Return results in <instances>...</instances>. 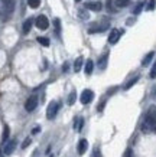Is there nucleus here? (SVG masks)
Segmentation results:
<instances>
[{
    "label": "nucleus",
    "mask_w": 156,
    "mask_h": 157,
    "mask_svg": "<svg viewBox=\"0 0 156 157\" xmlns=\"http://www.w3.org/2000/svg\"><path fill=\"white\" fill-rule=\"evenodd\" d=\"M142 131L143 133H152L155 131L156 133V118L155 117H150V115L146 114V118L142 124Z\"/></svg>",
    "instance_id": "1"
},
{
    "label": "nucleus",
    "mask_w": 156,
    "mask_h": 157,
    "mask_svg": "<svg viewBox=\"0 0 156 157\" xmlns=\"http://www.w3.org/2000/svg\"><path fill=\"white\" fill-rule=\"evenodd\" d=\"M110 23L109 20H103V22H97V23H93L88 28V33H98V32H104L106 29H109Z\"/></svg>",
    "instance_id": "2"
},
{
    "label": "nucleus",
    "mask_w": 156,
    "mask_h": 157,
    "mask_svg": "<svg viewBox=\"0 0 156 157\" xmlns=\"http://www.w3.org/2000/svg\"><path fill=\"white\" fill-rule=\"evenodd\" d=\"M58 109H59V102L58 101H51L49 105H48V109H46V117L48 120H54L57 117L58 114Z\"/></svg>",
    "instance_id": "3"
},
{
    "label": "nucleus",
    "mask_w": 156,
    "mask_h": 157,
    "mask_svg": "<svg viewBox=\"0 0 156 157\" xmlns=\"http://www.w3.org/2000/svg\"><path fill=\"white\" fill-rule=\"evenodd\" d=\"M35 25H36V28H38L39 30H46L48 26H49V20H48L46 16L41 14V16H38V17H36Z\"/></svg>",
    "instance_id": "4"
},
{
    "label": "nucleus",
    "mask_w": 156,
    "mask_h": 157,
    "mask_svg": "<svg viewBox=\"0 0 156 157\" xmlns=\"http://www.w3.org/2000/svg\"><path fill=\"white\" fill-rule=\"evenodd\" d=\"M93 100H94V92L91 90H84L81 92V97H80L81 104H90Z\"/></svg>",
    "instance_id": "5"
},
{
    "label": "nucleus",
    "mask_w": 156,
    "mask_h": 157,
    "mask_svg": "<svg viewBox=\"0 0 156 157\" xmlns=\"http://www.w3.org/2000/svg\"><path fill=\"white\" fill-rule=\"evenodd\" d=\"M123 32H124L123 29H113L109 35V43H111V45L117 43L118 39H120V36L123 35Z\"/></svg>",
    "instance_id": "6"
},
{
    "label": "nucleus",
    "mask_w": 156,
    "mask_h": 157,
    "mask_svg": "<svg viewBox=\"0 0 156 157\" xmlns=\"http://www.w3.org/2000/svg\"><path fill=\"white\" fill-rule=\"evenodd\" d=\"M36 107H38V97L36 95L29 97L28 100H26V102H25V109L30 113V111H33Z\"/></svg>",
    "instance_id": "7"
},
{
    "label": "nucleus",
    "mask_w": 156,
    "mask_h": 157,
    "mask_svg": "<svg viewBox=\"0 0 156 157\" xmlns=\"http://www.w3.org/2000/svg\"><path fill=\"white\" fill-rule=\"evenodd\" d=\"M16 144H18V141L16 140H10L9 143H6L5 148H3V153H5V156H10L12 153L14 151V148H16Z\"/></svg>",
    "instance_id": "8"
},
{
    "label": "nucleus",
    "mask_w": 156,
    "mask_h": 157,
    "mask_svg": "<svg viewBox=\"0 0 156 157\" xmlns=\"http://www.w3.org/2000/svg\"><path fill=\"white\" fill-rule=\"evenodd\" d=\"M84 6H85V9L93 10V12H100V10L103 9V3L101 2H88Z\"/></svg>",
    "instance_id": "9"
},
{
    "label": "nucleus",
    "mask_w": 156,
    "mask_h": 157,
    "mask_svg": "<svg viewBox=\"0 0 156 157\" xmlns=\"http://www.w3.org/2000/svg\"><path fill=\"white\" fill-rule=\"evenodd\" d=\"M87 148H88V141H87L85 138H81L80 141H78V146H77L78 154H84V153L87 151Z\"/></svg>",
    "instance_id": "10"
},
{
    "label": "nucleus",
    "mask_w": 156,
    "mask_h": 157,
    "mask_svg": "<svg viewBox=\"0 0 156 157\" xmlns=\"http://www.w3.org/2000/svg\"><path fill=\"white\" fill-rule=\"evenodd\" d=\"M2 3H3V6H5V12L6 13H12L14 10V0H0Z\"/></svg>",
    "instance_id": "11"
},
{
    "label": "nucleus",
    "mask_w": 156,
    "mask_h": 157,
    "mask_svg": "<svg viewBox=\"0 0 156 157\" xmlns=\"http://www.w3.org/2000/svg\"><path fill=\"white\" fill-rule=\"evenodd\" d=\"M107 61H109V52H106L103 56L98 59V68L100 69H106V67H107Z\"/></svg>",
    "instance_id": "12"
},
{
    "label": "nucleus",
    "mask_w": 156,
    "mask_h": 157,
    "mask_svg": "<svg viewBox=\"0 0 156 157\" xmlns=\"http://www.w3.org/2000/svg\"><path fill=\"white\" fill-rule=\"evenodd\" d=\"M32 25H33V20L32 19H26L23 23V28H22V32L25 35H28L30 32V29H32Z\"/></svg>",
    "instance_id": "13"
},
{
    "label": "nucleus",
    "mask_w": 156,
    "mask_h": 157,
    "mask_svg": "<svg viewBox=\"0 0 156 157\" xmlns=\"http://www.w3.org/2000/svg\"><path fill=\"white\" fill-rule=\"evenodd\" d=\"M82 62H84V58L82 56H78L75 59V62H74V71L75 72H80L81 68H82Z\"/></svg>",
    "instance_id": "14"
},
{
    "label": "nucleus",
    "mask_w": 156,
    "mask_h": 157,
    "mask_svg": "<svg viewBox=\"0 0 156 157\" xmlns=\"http://www.w3.org/2000/svg\"><path fill=\"white\" fill-rule=\"evenodd\" d=\"M153 56H155V52H153V51H152V52H149L146 55V56L143 58V61H142V65L143 67H147V65H149V63H150L152 62V59H153Z\"/></svg>",
    "instance_id": "15"
},
{
    "label": "nucleus",
    "mask_w": 156,
    "mask_h": 157,
    "mask_svg": "<svg viewBox=\"0 0 156 157\" xmlns=\"http://www.w3.org/2000/svg\"><path fill=\"white\" fill-rule=\"evenodd\" d=\"M93 69H94V62L91 61V59H88L87 63H85V74H87V75H91V74H93Z\"/></svg>",
    "instance_id": "16"
},
{
    "label": "nucleus",
    "mask_w": 156,
    "mask_h": 157,
    "mask_svg": "<svg viewBox=\"0 0 156 157\" xmlns=\"http://www.w3.org/2000/svg\"><path fill=\"white\" fill-rule=\"evenodd\" d=\"M116 7H127L130 5V0H113Z\"/></svg>",
    "instance_id": "17"
},
{
    "label": "nucleus",
    "mask_w": 156,
    "mask_h": 157,
    "mask_svg": "<svg viewBox=\"0 0 156 157\" xmlns=\"http://www.w3.org/2000/svg\"><path fill=\"white\" fill-rule=\"evenodd\" d=\"M54 25H55V32H57V36L59 38V36H61V20L55 19L54 20Z\"/></svg>",
    "instance_id": "18"
},
{
    "label": "nucleus",
    "mask_w": 156,
    "mask_h": 157,
    "mask_svg": "<svg viewBox=\"0 0 156 157\" xmlns=\"http://www.w3.org/2000/svg\"><path fill=\"white\" fill-rule=\"evenodd\" d=\"M9 125H5V130H3V136H2V143H6L7 141V137H9Z\"/></svg>",
    "instance_id": "19"
},
{
    "label": "nucleus",
    "mask_w": 156,
    "mask_h": 157,
    "mask_svg": "<svg viewBox=\"0 0 156 157\" xmlns=\"http://www.w3.org/2000/svg\"><path fill=\"white\" fill-rule=\"evenodd\" d=\"M106 6H107V10H109L110 13H116V7L113 6V0H106Z\"/></svg>",
    "instance_id": "20"
},
{
    "label": "nucleus",
    "mask_w": 156,
    "mask_h": 157,
    "mask_svg": "<svg viewBox=\"0 0 156 157\" xmlns=\"http://www.w3.org/2000/svg\"><path fill=\"white\" fill-rule=\"evenodd\" d=\"M82 125H84V118H77L75 120V124H74V128L75 130H78V131H80L81 128H82Z\"/></svg>",
    "instance_id": "21"
},
{
    "label": "nucleus",
    "mask_w": 156,
    "mask_h": 157,
    "mask_svg": "<svg viewBox=\"0 0 156 157\" xmlns=\"http://www.w3.org/2000/svg\"><path fill=\"white\" fill-rule=\"evenodd\" d=\"M137 81H139V76H134V78H132V79H130V81H129L127 84L124 85V90H130V88H132V86L134 85Z\"/></svg>",
    "instance_id": "22"
},
{
    "label": "nucleus",
    "mask_w": 156,
    "mask_h": 157,
    "mask_svg": "<svg viewBox=\"0 0 156 157\" xmlns=\"http://www.w3.org/2000/svg\"><path fill=\"white\" fill-rule=\"evenodd\" d=\"M28 5L32 9H38L39 6H41V0H28Z\"/></svg>",
    "instance_id": "23"
},
{
    "label": "nucleus",
    "mask_w": 156,
    "mask_h": 157,
    "mask_svg": "<svg viewBox=\"0 0 156 157\" xmlns=\"http://www.w3.org/2000/svg\"><path fill=\"white\" fill-rule=\"evenodd\" d=\"M75 100H77V94H75V91H72L71 94H70V97H68V105H72L75 102Z\"/></svg>",
    "instance_id": "24"
},
{
    "label": "nucleus",
    "mask_w": 156,
    "mask_h": 157,
    "mask_svg": "<svg viewBox=\"0 0 156 157\" xmlns=\"http://www.w3.org/2000/svg\"><path fill=\"white\" fill-rule=\"evenodd\" d=\"M143 5H145L143 2L137 3V6L134 7V9H133V13H134V14H139V13H140V12H142V9H143Z\"/></svg>",
    "instance_id": "25"
},
{
    "label": "nucleus",
    "mask_w": 156,
    "mask_h": 157,
    "mask_svg": "<svg viewBox=\"0 0 156 157\" xmlns=\"http://www.w3.org/2000/svg\"><path fill=\"white\" fill-rule=\"evenodd\" d=\"M147 115H150V117H155V118H156V105H152L150 108H149Z\"/></svg>",
    "instance_id": "26"
},
{
    "label": "nucleus",
    "mask_w": 156,
    "mask_h": 157,
    "mask_svg": "<svg viewBox=\"0 0 156 157\" xmlns=\"http://www.w3.org/2000/svg\"><path fill=\"white\" fill-rule=\"evenodd\" d=\"M38 42L43 46H49V39L48 38H38Z\"/></svg>",
    "instance_id": "27"
},
{
    "label": "nucleus",
    "mask_w": 156,
    "mask_h": 157,
    "mask_svg": "<svg viewBox=\"0 0 156 157\" xmlns=\"http://www.w3.org/2000/svg\"><path fill=\"white\" fill-rule=\"evenodd\" d=\"M150 78L153 79V78H156V61H155V63H153V67H152V69H150Z\"/></svg>",
    "instance_id": "28"
},
{
    "label": "nucleus",
    "mask_w": 156,
    "mask_h": 157,
    "mask_svg": "<svg viewBox=\"0 0 156 157\" xmlns=\"http://www.w3.org/2000/svg\"><path fill=\"white\" fill-rule=\"evenodd\" d=\"M156 7V0H150L149 5H147V10H155Z\"/></svg>",
    "instance_id": "29"
},
{
    "label": "nucleus",
    "mask_w": 156,
    "mask_h": 157,
    "mask_svg": "<svg viewBox=\"0 0 156 157\" xmlns=\"http://www.w3.org/2000/svg\"><path fill=\"white\" fill-rule=\"evenodd\" d=\"M30 143H32V137H28V138H26V140L23 141V144H22V148H26Z\"/></svg>",
    "instance_id": "30"
},
{
    "label": "nucleus",
    "mask_w": 156,
    "mask_h": 157,
    "mask_svg": "<svg viewBox=\"0 0 156 157\" xmlns=\"http://www.w3.org/2000/svg\"><path fill=\"white\" fill-rule=\"evenodd\" d=\"M91 157H101V151H100L98 147L94 148V151H93V156H91Z\"/></svg>",
    "instance_id": "31"
},
{
    "label": "nucleus",
    "mask_w": 156,
    "mask_h": 157,
    "mask_svg": "<svg viewBox=\"0 0 156 157\" xmlns=\"http://www.w3.org/2000/svg\"><path fill=\"white\" fill-rule=\"evenodd\" d=\"M78 16H80L81 19H87V17H88V14L85 13L84 10H80V12H78Z\"/></svg>",
    "instance_id": "32"
},
{
    "label": "nucleus",
    "mask_w": 156,
    "mask_h": 157,
    "mask_svg": "<svg viewBox=\"0 0 156 157\" xmlns=\"http://www.w3.org/2000/svg\"><path fill=\"white\" fill-rule=\"evenodd\" d=\"M39 131H41V128H39V127H35V128L32 130V134H38Z\"/></svg>",
    "instance_id": "33"
},
{
    "label": "nucleus",
    "mask_w": 156,
    "mask_h": 157,
    "mask_svg": "<svg viewBox=\"0 0 156 157\" xmlns=\"http://www.w3.org/2000/svg\"><path fill=\"white\" fill-rule=\"evenodd\" d=\"M104 104H106V101H103L101 104L98 105V111H103V108H104Z\"/></svg>",
    "instance_id": "34"
},
{
    "label": "nucleus",
    "mask_w": 156,
    "mask_h": 157,
    "mask_svg": "<svg viewBox=\"0 0 156 157\" xmlns=\"http://www.w3.org/2000/svg\"><path fill=\"white\" fill-rule=\"evenodd\" d=\"M124 157H133L132 150H127V151H126V156H124Z\"/></svg>",
    "instance_id": "35"
},
{
    "label": "nucleus",
    "mask_w": 156,
    "mask_h": 157,
    "mask_svg": "<svg viewBox=\"0 0 156 157\" xmlns=\"http://www.w3.org/2000/svg\"><path fill=\"white\" fill-rule=\"evenodd\" d=\"M62 71H64V72L68 71V63H64V67H62Z\"/></svg>",
    "instance_id": "36"
},
{
    "label": "nucleus",
    "mask_w": 156,
    "mask_h": 157,
    "mask_svg": "<svg viewBox=\"0 0 156 157\" xmlns=\"http://www.w3.org/2000/svg\"><path fill=\"white\" fill-rule=\"evenodd\" d=\"M75 2H81V0H75Z\"/></svg>",
    "instance_id": "37"
}]
</instances>
